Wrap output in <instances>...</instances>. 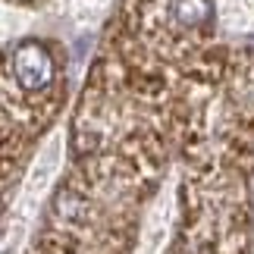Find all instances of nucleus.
<instances>
[{
	"label": "nucleus",
	"mask_w": 254,
	"mask_h": 254,
	"mask_svg": "<svg viewBox=\"0 0 254 254\" xmlns=\"http://www.w3.org/2000/svg\"><path fill=\"white\" fill-rule=\"evenodd\" d=\"M16 3H41V0H16Z\"/></svg>",
	"instance_id": "obj_1"
}]
</instances>
